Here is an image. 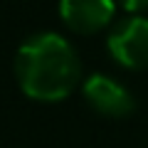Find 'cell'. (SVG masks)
<instances>
[{"mask_svg":"<svg viewBox=\"0 0 148 148\" xmlns=\"http://www.w3.org/2000/svg\"><path fill=\"white\" fill-rule=\"evenodd\" d=\"M121 5L126 8L128 12H141L148 8V0H121Z\"/></svg>","mask_w":148,"mask_h":148,"instance_id":"cell-5","label":"cell"},{"mask_svg":"<svg viewBox=\"0 0 148 148\" xmlns=\"http://www.w3.org/2000/svg\"><path fill=\"white\" fill-rule=\"evenodd\" d=\"M109 52L119 64L128 69H148V20H123L109 35Z\"/></svg>","mask_w":148,"mask_h":148,"instance_id":"cell-2","label":"cell"},{"mask_svg":"<svg viewBox=\"0 0 148 148\" xmlns=\"http://www.w3.org/2000/svg\"><path fill=\"white\" fill-rule=\"evenodd\" d=\"M79 57L64 37L54 32L30 37L15 54L20 89L35 101H62L79 82Z\"/></svg>","mask_w":148,"mask_h":148,"instance_id":"cell-1","label":"cell"},{"mask_svg":"<svg viewBox=\"0 0 148 148\" xmlns=\"http://www.w3.org/2000/svg\"><path fill=\"white\" fill-rule=\"evenodd\" d=\"M59 15L74 32L91 35L111 22L114 0H59Z\"/></svg>","mask_w":148,"mask_h":148,"instance_id":"cell-4","label":"cell"},{"mask_svg":"<svg viewBox=\"0 0 148 148\" xmlns=\"http://www.w3.org/2000/svg\"><path fill=\"white\" fill-rule=\"evenodd\" d=\"M84 99L101 116L121 119L133 111V96L106 74H94L84 82Z\"/></svg>","mask_w":148,"mask_h":148,"instance_id":"cell-3","label":"cell"}]
</instances>
